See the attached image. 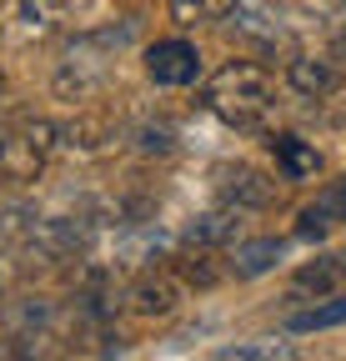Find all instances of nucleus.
Here are the masks:
<instances>
[{
	"mask_svg": "<svg viewBox=\"0 0 346 361\" xmlns=\"http://www.w3.org/2000/svg\"><path fill=\"white\" fill-rule=\"evenodd\" d=\"M206 111L236 130H256L276 111V75L256 61H231L206 80Z\"/></svg>",
	"mask_w": 346,
	"mask_h": 361,
	"instance_id": "f257e3e1",
	"label": "nucleus"
},
{
	"mask_svg": "<svg viewBox=\"0 0 346 361\" xmlns=\"http://www.w3.org/2000/svg\"><path fill=\"white\" fill-rule=\"evenodd\" d=\"M85 11H96V0H0V45L11 51L46 45L51 35L70 30Z\"/></svg>",
	"mask_w": 346,
	"mask_h": 361,
	"instance_id": "f03ea898",
	"label": "nucleus"
},
{
	"mask_svg": "<svg viewBox=\"0 0 346 361\" xmlns=\"http://www.w3.org/2000/svg\"><path fill=\"white\" fill-rule=\"evenodd\" d=\"M0 331H6V351H51L46 341H56L61 331V306L51 296H16L0 301Z\"/></svg>",
	"mask_w": 346,
	"mask_h": 361,
	"instance_id": "7ed1b4c3",
	"label": "nucleus"
},
{
	"mask_svg": "<svg viewBox=\"0 0 346 361\" xmlns=\"http://www.w3.org/2000/svg\"><path fill=\"white\" fill-rule=\"evenodd\" d=\"M51 156V126L46 121H0V186H25L46 171Z\"/></svg>",
	"mask_w": 346,
	"mask_h": 361,
	"instance_id": "20e7f679",
	"label": "nucleus"
},
{
	"mask_svg": "<svg viewBox=\"0 0 346 361\" xmlns=\"http://www.w3.org/2000/svg\"><path fill=\"white\" fill-rule=\"evenodd\" d=\"M216 191L236 211H271L281 201V186L271 176H261L256 166H221L216 171Z\"/></svg>",
	"mask_w": 346,
	"mask_h": 361,
	"instance_id": "39448f33",
	"label": "nucleus"
},
{
	"mask_svg": "<svg viewBox=\"0 0 346 361\" xmlns=\"http://www.w3.org/2000/svg\"><path fill=\"white\" fill-rule=\"evenodd\" d=\"M226 25L251 40V45H286L291 40V25H286V11L276 6V0H236Z\"/></svg>",
	"mask_w": 346,
	"mask_h": 361,
	"instance_id": "423d86ee",
	"label": "nucleus"
},
{
	"mask_svg": "<svg viewBox=\"0 0 346 361\" xmlns=\"http://www.w3.org/2000/svg\"><path fill=\"white\" fill-rule=\"evenodd\" d=\"M186 301V286L171 276V271H146V276L131 281V291H125V306H131L136 316H146V322H161V316H176Z\"/></svg>",
	"mask_w": 346,
	"mask_h": 361,
	"instance_id": "0eeeda50",
	"label": "nucleus"
},
{
	"mask_svg": "<svg viewBox=\"0 0 346 361\" xmlns=\"http://www.w3.org/2000/svg\"><path fill=\"white\" fill-rule=\"evenodd\" d=\"M146 75L156 85H191L201 75V51L191 40H156L146 51Z\"/></svg>",
	"mask_w": 346,
	"mask_h": 361,
	"instance_id": "6e6552de",
	"label": "nucleus"
},
{
	"mask_svg": "<svg viewBox=\"0 0 346 361\" xmlns=\"http://www.w3.org/2000/svg\"><path fill=\"white\" fill-rule=\"evenodd\" d=\"M286 85L301 90L307 101H321V96H331V90L341 85V71L326 56H291L286 61Z\"/></svg>",
	"mask_w": 346,
	"mask_h": 361,
	"instance_id": "1a4fd4ad",
	"label": "nucleus"
},
{
	"mask_svg": "<svg viewBox=\"0 0 346 361\" xmlns=\"http://www.w3.org/2000/svg\"><path fill=\"white\" fill-rule=\"evenodd\" d=\"M286 241L276 236H261V241H231V271L236 276H261V271H271L281 261Z\"/></svg>",
	"mask_w": 346,
	"mask_h": 361,
	"instance_id": "9d476101",
	"label": "nucleus"
},
{
	"mask_svg": "<svg viewBox=\"0 0 346 361\" xmlns=\"http://www.w3.org/2000/svg\"><path fill=\"white\" fill-rule=\"evenodd\" d=\"M271 151H276V161H281V171H286L291 180H307V176L321 171L316 146H307L301 135H271Z\"/></svg>",
	"mask_w": 346,
	"mask_h": 361,
	"instance_id": "9b49d317",
	"label": "nucleus"
},
{
	"mask_svg": "<svg viewBox=\"0 0 346 361\" xmlns=\"http://www.w3.org/2000/svg\"><path fill=\"white\" fill-rule=\"evenodd\" d=\"M341 276H346V256H321V261H311V266H301L296 271V291H316V301L321 296H331L336 286H341Z\"/></svg>",
	"mask_w": 346,
	"mask_h": 361,
	"instance_id": "f8f14e48",
	"label": "nucleus"
},
{
	"mask_svg": "<svg viewBox=\"0 0 346 361\" xmlns=\"http://www.w3.org/2000/svg\"><path fill=\"white\" fill-rule=\"evenodd\" d=\"M236 206H216V211H206L201 221H191V241L196 246H231L236 241Z\"/></svg>",
	"mask_w": 346,
	"mask_h": 361,
	"instance_id": "ddd939ff",
	"label": "nucleus"
},
{
	"mask_svg": "<svg viewBox=\"0 0 346 361\" xmlns=\"http://www.w3.org/2000/svg\"><path fill=\"white\" fill-rule=\"evenodd\" d=\"M236 0H171V20L181 30H196V25H211V20H226Z\"/></svg>",
	"mask_w": 346,
	"mask_h": 361,
	"instance_id": "4468645a",
	"label": "nucleus"
},
{
	"mask_svg": "<svg viewBox=\"0 0 346 361\" xmlns=\"http://www.w3.org/2000/svg\"><path fill=\"white\" fill-rule=\"evenodd\" d=\"M216 356L221 361H291L296 346L291 341H236V346H221Z\"/></svg>",
	"mask_w": 346,
	"mask_h": 361,
	"instance_id": "2eb2a0df",
	"label": "nucleus"
},
{
	"mask_svg": "<svg viewBox=\"0 0 346 361\" xmlns=\"http://www.w3.org/2000/svg\"><path fill=\"white\" fill-rule=\"evenodd\" d=\"M326 326H346V291L331 296L326 306H311V311L291 316V331H326Z\"/></svg>",
	"mask_w": 346,
	"mask_h": 361,
	"instance_id": "dca6fc26",
	"label": "nucleus"
},
{
	"mask_svg": "<svg viewBox=\"0 0 346 361\" xmlns=\"http://www.w3.org/2000/svg\"><path fill=\"white\" fill-rule=\"evenodd\" d=\"M11 276H16V266H11L6 256H0V296H6V286H11Z\"/></svg>",
	"mask_w": 346,
	"mask_h": 361,
	"instance_id": "f3484780",
	"label": "nucleus"
},
{
	"mask_svg": "<svg viewBox=\"0 0 346 361\" xmlns=\"http://www.w3.org/2000/svg\"><path fill=\"white\" fill-rule=\"evenodd\" d=\"M0 80H6V75H0Z\"/></svg>",
	"mask_w": 346,
	"mask_h": 361,
	"instance_id": "a211bd4d",
	"label": "nucleus"
}]
</instances>
